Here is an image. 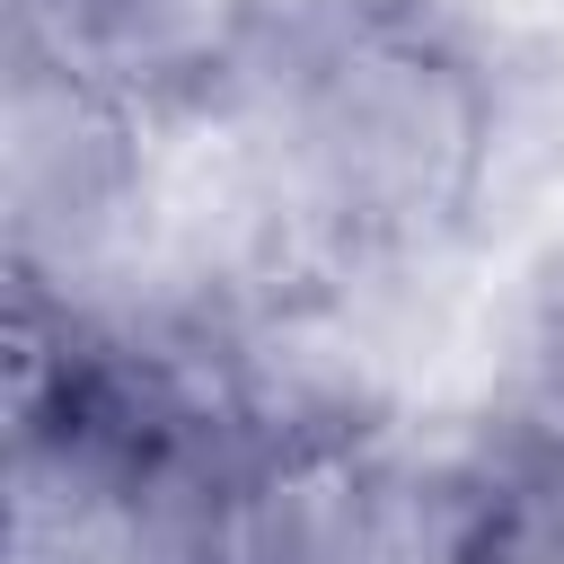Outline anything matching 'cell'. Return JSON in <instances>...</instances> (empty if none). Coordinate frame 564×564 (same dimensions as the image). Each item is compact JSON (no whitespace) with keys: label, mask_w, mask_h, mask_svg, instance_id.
I'll return each instance as SVG.
<instances>
[{"label":"cell","mask_w":564,"mask_h":564,"mask_svg":"<svg viewBox=\"0 0 564 564\" xmlns=\"http://www.w3.org/2000/svg\"><path fill=\"white\" fill-rule=\"evenodd\" d=\"M229 115L247 212L300 273L441 247L494 167V70L423 0L282 18Z\"/></svg>","instance_id":"6da1fadb"},{"label":"cell","mask_w":564,"mask_h":564,"mask_svg":"<svg viewBox=\"0 0 564 564\" xmlns=\"http://www.w3.org/2000/svg\"><path fill=\"white\" fill-rule=\"evenodd\" d=\"M485 467L423 458L352 414L264 432L229 485L220 564H467Z\"/></svg>","instance_id":"7a4b0ae2"},{"label":"cell","mask_w":564,"mask_h":564,"mask_svg":"<svg viewBox=\"0 0 564 564\" xmlns=\"http://www.w3.org/2000/svg\"><path fill=\"white\" fill-rule=\"evenodd\" d=\"M18 62L141 123L212 115L282 35V0H18Z\"/></svg>","instance_id":"3957f363"},{"label":"cell","mask_w":564,"mask_h":564,"mask_svg":"<svg viewBox=\"0 0 564 564\" xmlns=\"http://www.w3.org/2000/svg\"><path fill=\"white\" fill-rule=\"evenodd\" d=\"M467 564H564V423L502 467H485V511Z\"/></svg>","instance_id":"277c9868"}]
</instances>
